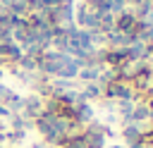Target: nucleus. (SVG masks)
I'll use <instances>...</instances> for the list:
<instances>
[{
    "label": "nucleus",
    "instance_id": "9b49d317",
    "mask_svg": "<svg viewBox=\"0 0 153 148\" xmlns=\"http://www.w3.org/2000/svg\"><path fill=\"white\" fill-rule=\"evenodd\" d=\"M43 146H45V143H33L31 148H43Z\"/></svg>",
    "mask_w": 153,
    "mask_h": 148
},
{
    "label": "nucleus",
    "instance_id": "7ed1b4c3",
    "mask_svg": "<svg viewBox=\"0 0 153 148\" xmlns=\"http://www.w3.org/2000/svg\"><path fill=\"white\" fill-rule=\"evenodd\" d=\"M122 138H124V148H143V129L139 124L122 127Z\"/></svg>",
    "mask_w": 153,
    "mask_h": 148
},
{
    "label": "nucleus",
    "instance_id": "9d476101",
    "mask_svg": "<svg viewBox=\"0 0 153 148\" xmlns=\"http://www.w3.org/2000/svg\"><path fill=\"white\" fill-rule=\"evenodd\" d=\"M146 105H148V110H151V112H153V95H151V98H148V100H146Z\"/></svg>",
    "mask_w": 153,
    "mask_h": 148
},
{
    "label": "nucleus",
    "instance_id": "0eeeda50",
    "mask_svg": "<svg viewBox=\"0 0 153 148\" xmlns=\"http://www.w3.org/2000/svg\"><path fill=\"white\" fill-rule=\"evenodd\" d=\"M98 74H100V69H98V67H81L76 76H79L81 81L91 84V81H98Z\"/></svg>",
    "mask_w": 153,
    "mask_h": 148
},
{
    "label": "nucleus",
    "instance_id": "6e6552de",
    "mask_svg": "<svg viewBox=\"0 0 153 148\" xmlns=\"http://www.w3.org/2000/svg\"><path fill=\"white\" fill-rule=\"evenodd\" d=\"M26 138V131H22V129H10V131H5V143H22Z\"/></svg>",
    "mask_w": 153,
    "mask_h": 148
},
{
    "label": "nucleus",
    "instance_id": "ddd939ff",
    "mask_svg": "<svg viewBox=\"0 0 153 148\" xmlns=\"http://www.w3.org/2000/svg\"><path fill=\"white\" fill-rule=\"evenodd\" d=\"M2 74H5V72H2V69H0V79H2Z\"/></svg>",
    "mask_w": 153,
    "mask_h": 148
},
{
    "label": "nucleus",
    "instance_id": "4468645a",
    "mask_svg": "<svg viewBox=\"0 0 153 148\" xmlns=\"http://www.w3.org/2000/svg\"><path fill=\"white\" fill-rule=\"evenodd\" d=\"M143 148H153V146H143Z\"/></svg>",
    "mask_w": 153,
    "mask_h": 148
},
{
    "label": "nucleus",
    "instance_id": "423d86ee",
    "mask_svg": "<svg viewBox=\"0 0 153 148\" xmlns=\"http://www.w3.org/2000/svg\"><path fill=\"white\" fill-rule=\"evenodd\" d=\"M81 95L86 98V103H91V100H98V98H103V88H100L96 81H91V84H86V86H84Z\"/></svg>",
    "mask_w": 153,
    "mask_h": 148
},
{
    "label": "nucleus",
    "instance_id": "2eb2a0df",
    "mask_svg": "<svg viewBox=\"0 0 153 148\" xmlns=\"http://www.w3.org/2000/svg\"><path fill=\"white\" fill-rule=\"evenodd\" d=\"M0 148H2V146H0Z\"/></svg>",
    "mask_w": 153,
    "mask_h": 148
},
{
    "label": "nucleus",
    "instance_id": "f257e3e1",
    "mask_svg": "<svg viewBox=\"0 0 153 148\" xmlns=\"http://www.w3.org/2000/svg\"><path fill=\"white\" fill-rule=\"evenodd\" d=\"M103 98L105 100H134L136 103V93H134V88L127 84V81H120V79H115V81H110L108 86H103Z\"/></svg>",
    "mask_w": 153,
    "mask_h": 148
},
{
    "label": "nucleus",
    "instance_id": "20e7f679",
    "mask_svg": "<svg viewBox=\"0 0 153 148\" xmlns=\"http://www.w3.org/2000/svg\"><path fill=\"white\" fill-rule=\"evenodd\" d=\"M43 112V98L41 95H36V93H31V95H26L24 98V110L19 112L24 119H29V122H33L38 115Z\"/></svg>",
    "mask_w": 153,
    "mask_h": 148
},
{
    "label": "nucleus",
    "instance_id": "f03ea898",
    "mask_svg": "<svg viewBox=\"0 0 153 148\" xmlns=\"http://www.w3.org/2000/svg\"><path fill=\"white\" fill-rule=\"evenodd\" d=\"M98 19H100V14H98L91 5L81 2V5L76 7V21H79L86 31H98Z\"/></svg>",
    "mask_w": 153,
    "mask_h": 148
},
{
    "label": "nucleus",
    "instance_id": "f8f14e48",
    "mask_svg": "<svg viewBox=\"0 0 153 148\" xmlns=\"http://www.w3.org/2000/svg\"><path fill=\"white\" fill-rule=\"evenodd\" d=\"M105 148H124V146H117V143H112V146H105Z\"/></svg>",
    "mask_w": 153,
    "mask_h": 148
},
{
    "label": "nucleus",
    "instance_id": "1a4fd4ad",
    "mask_svg": "<svg viewBox=\"0 0 153 148\" xmlns=\"http://www.w3.org/2000/svg\"><path fill=\"white\" fill-rule=\"evenodd\" d=\"M10 93H12V88H7L5 84H0V105H5V100L10 98Z\"/></svg>",
    "mask_w": 153,
    "mask_h": 148
},
{
    "label": "nucleus",
    "instance_id": "39448f33",
    "mask_svg": "<svg viewBox=\"0 0 153 148\" xmlns=\"http://www.w3.org/2000/svg\"><path fill=\"white\" fill-rule=\"evenodd\" d=\"M151 115H153V112L148 110V105H146V103H136L129 117H131V122H134V124H141V122H148V119H151Z\"/></svg>",
    "mask_w": 153,
    "mask_h": 148
}]
</instances>
